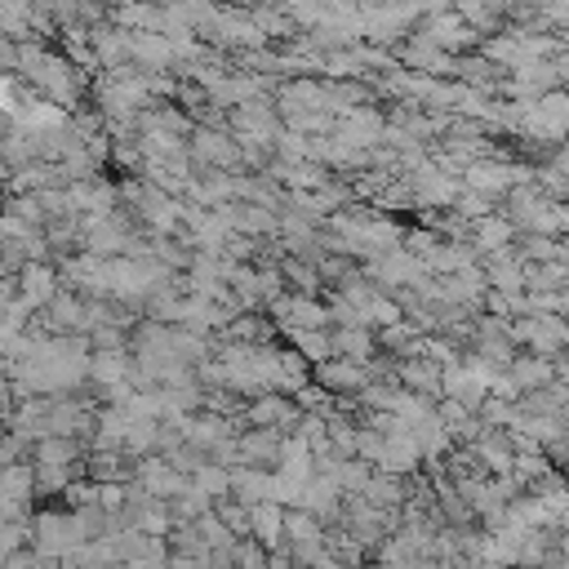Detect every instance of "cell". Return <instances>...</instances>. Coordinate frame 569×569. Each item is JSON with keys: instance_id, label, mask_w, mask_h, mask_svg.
<instances>
[{"instance_id": "obj_1", "label": "cell", "mask_w": 569, "mask_h": 569, "mask_svg": "<svg viewBox=\"0 0 569 569\" xmlns=\"http://www.w3.org/2000/svg\"><path fill=\"white\" fill-rule=\"evenodd\" d=\"M89 529L76 507L67 511H36L31 516V551L44 560H71L80 547H89Z\"/></svg>"}, {"instance_id": "obj_2", "label": "cell", "mask_w": 569, "mask_h": 569, "mask_svg": "<svg viewBox=\"0 0 569 569\" xmlns=\"http://www.w3.org/2000/svg\"><path fill=\"white\" fill-rule=\"evenodd\" d=\"M76 462H80V453H76V440H67V436H44L40 445H31V467H36L40 493H67Z\"/></svg>"}, {"instance_id": "obj_3", "label": "cell", "mask_w": 569, "mask_h": 569, "mask_svg": "<svg viewBox=\"0 0 569 569\" xmlns=\"http://www.w3.org/2000/svg\"><path fill=\"white\" fill-rule=\"evenodd\" d=\"M133 480L151 493V498H164V502H173L187 485H191V476L187 471H178L169 458H160V453H151V458H138L133 462Z\"/></svg>"}, {"instance_id": "obj_4", "label": "cell", "mask_w": 569, "mask_h": 569, "mask_svg": "<svg viewBox=\"0 0 569 569\" xmlns=\"http://www.w3.org/2000/svg\"><path fill=\"white\" fill-rule=\"evenodd\" d=\"M511 338H516V342H529L533 356H551V351L569 347V325H565L560 316H542V311H533V316H525V320L511 325Z\"/></svg>"}, {"instance_id": "obj_5", "label": "cell", "mask_w": 569, "mask_h": 569, "mask_svg": "<svg viewBox=\"0 0 569 569\" xmlns=\"http://www.w3.org/2000/svg\"><path fill=\"white\" fill-rule=\"evenodd\" d=\"M462 182H467L471 191H480V196L493 200V196H507V191L520 187V169H511V164H493V160H476V164H467Z\"/></svg>"}, {"instance_id": "obj_6", "label": "cell", "mask_w": 569, "mask_h": 569, "mask_svg": "<svg viewBox=\"0 0 569 569\" xmlns=\"http://www.w3.org/2000/svg\"><path fill=\"white\" fill-rule=\"evenodd\" d=\"M18 298L36 311V307H49L53 298H58V276H53V267L49 262H27L22 271H18Z\"/></svg>"}, {"instance_id": "obj_7", "label": "cell", "mask_w": 569, "mask_h": 569, "mask_svg": "<svg viewBox=\"0 0 569 569\" xmlns=\"http://www.w3.org/2000/svg\"><path fill=\"white\" fill-rule=\"evenodd\" d=\"M271 489H276V471L271 467H231V498H240L244 507H258V502H271Z\"/></svg>"}, {"instance_id": "obj_8", "label": "cell", "mask_w": 569, "mask_h": 569, "mask_svg": "<svg viewBox=\"0 0 569 569\" xmlns=\"http://www.w3.org/2000/svg\"><path fill=\"white\" fill-rule=\"evenodd\" d=\"M284 520H289V507H280V502H258V507H249V529H253V538H258L267 551H280V547H284Z\"/></svg>"}, {"instance_id": "obj_9", "label": "cell", "mask_w": 569, "mask_h": 569, "mask_svg": "<svg viewBox=\"0 0 569 569\" xmlns=\"http://www.w3.org/2000/svg\"><path fill=\"white\" fill-rule=\"evenodd\" d=\"M316 378L325 391H365L369 387V369L356 360H325V365H316Z\"/></svg>"}, {"instance_id": "obj_10", "label": "cell", "mask_w": 569, "mask_h": 569, "mask_svg": "<svg viewBox=\"0 0 569 569\" xmlns=\"http://www.w3.org/2000/svg\"><path fill=\"white\" fill-rule=\"evenodd\" d=\"M191 156L200 160V164H236L244 151L227 138V133H213V129H196L191 133Z\"/></svg>"}, {"instance_id": "obj_11", "label": "cell", "mask_w": 569, "mask_h": 569, "mask_svg": "<svg viewBox=\"0 0 569 569\" xmlns=\"http://www.w3.org/2000/svg\"><path fill=\"white\" fill-rule=\"evenodd\" d=\"M507 373H511V382H516L520 391H542V387L556 382L551 356H516V360L507 365Z\"/></svg>"}, {"instance_id": "obj_12", "label": "cell", "mask_w": 569, "mask_h": 569, "mask_svg": "<svg viewBox=\"0 0 569 569\" xmlns=\"http://www.w3.org/2000/svg\"><path fill=\"white\" fill-rule=\"evenodd\" d=\"M373 333L369 329H360V325H338V333H333V351H338V360H356V365H369L373 360Z\"/></svg>"}, {"instance_id": "obj_13", "label": "cell", "mask_w": 569, "mask_h": 569, "mask_svg": "<svg viewBox=\"0 0 569 569\" xmlns=\"http://www.w3.org/2000/svg\"><path fill=\"white\" fill-rule=\"evenodd\" d=\"M213 502H218V498H213V493H204V489L191 480V485H187L169 507H173V520H178V525H196L200 516H209V511H213Z\"/></svg>"}, {"instance_id": "obj_14", "label": "cell", "mask_w": 569, "mask_h": 569, "mask_svg": "<svg viewBox=\"0 0 569 569\" xmlns=\"http://www.w3.org/2000/svg\"><path fill=\"white\" fill-rule=\"evenodd\" d=\"M289 338H293V347H298L307 360H316V365L338 360V351H333V333H325V329H298V333H289Z\"/></svg>"}, {"instance_id": "obj_15", "label": "cell", "mask_w": 569, "mask_h": 569, "mask_svg": "<svg viewBox=\"0 0 569 569\" xmlns=\"http://www.w3.org/2000/svg\"><path fill=\"white\" fill-rule=\"evenodd\" d=\"M507 240H511V222L489 213L476 222V249H489V253H507Z\"/></svg>"}, {"instance_id": "obj_16", "label": "cell", "mask_w": 569, "mask_h": 569, "mask_svg": "<svg viewBox=\"0 0 569 569\" xmlns=\"http://www.w3.org/2000/svg\"><path fill=\"white\" fill-rule=\"evenodd\" d=\"M213 511L222 516V525H227L236 538H249V533H253V529H249V507H244L240 498H218Z\"/></svg>"}, {"instance_id": "obj_17", "label": "cell", "mask_w": 569, "mask_h": 569, "mask_svg": "<svg viewBox=\"0 0 569 569\" xmlns=\"http://www.w3.org/2000/svg\"><path fill=\"white\" fill-rule=\"evenodd\" d=\"M231 560H236V569H267V565H271V551L249 533V538H240V542H236Z\"/></svg>"}, {"instance_id": "obj_18", "label": "cell", "mask_w": 569, "mask_h": 569, "mask_svg": "<svg viewBox=\"0 0 569 569\" xmlns=\"http://www.w3.org/2000/svg\"><path fill=\"white\" fill-rule=\"evenodd\" d=\"M31 551V516L27 520H4V556Z\"/></svg>"}, {"instance_id": "obj_19", "label": "cell", "mask_w": 569, "mask_h": 569, "mask_svg": "<svg viewBox=\"0 0 569 569\" xmlns=\"http://www.w3.org/2000/svg\"><path fill=\"white\" fill-rule=\"evenodd\" d=\"M36 551H13V556H4V569H36Z\"/></svg>"}]
</instances>
